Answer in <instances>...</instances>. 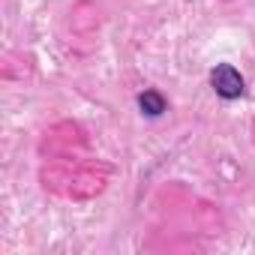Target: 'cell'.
Segmentation results:
<instances>
[{"label":"cell","instance_id":"7a4b0ae2","mask_svg":"<svg viewBox=\"0 0 255 255\" xmlns=\"http://www.w3.org/2000/svg\"><path fill=\"white\" fill-rule=\"evenodd\" d=\"M138 105H141V114H150V117H159L165 111V99L156 90H144L138 96Z\"/></svg>","mask_w":255,"mask_h":255},{"label":"cell","instance_id":"6da1fadb","mask_svg":"<svg viewBox=\"0 0 255 255\" xmlns=\"http://www.w3.org/2000/svg\"><path fill=\"white\" fill-rule=\"evenodd\" d=\"M210 81H213V90L222 96V99H237L243 93V75L228 66V63H219L213 72H210Z\"/></svg>","mask_w":255,"mask_h":255}]
</instances>
